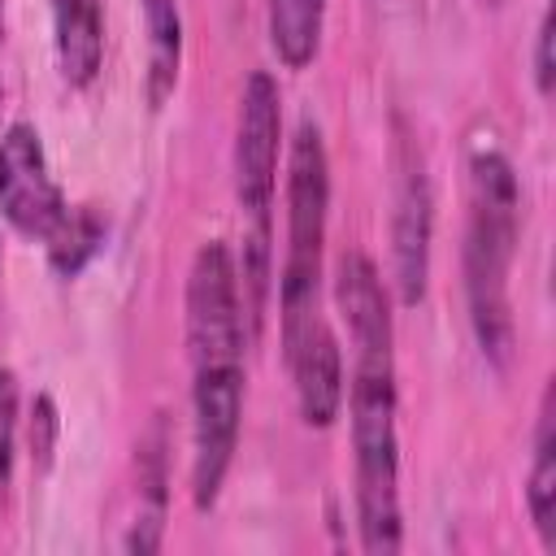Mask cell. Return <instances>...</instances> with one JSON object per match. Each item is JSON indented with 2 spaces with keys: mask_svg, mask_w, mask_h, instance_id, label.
I'll return each mask as SVG.
<instances>
[{
  "mask_svg": "<svg viewBox=\"0 0 556 556\" xmlns=\"http://www.w3.org/2000/svg\"><path fill=\"white\" fill-rule=\"evenodd\" d=\"M148 26V104L161 109L178 87L182 65V13L178 0H143Z\"/></svg>",
  "mask_w": 556,
  "mask_h": 556,
  "instance_id": "10",
  "label": "cell"
},
{
  "mask_svg": "<svg viewBox=\"0 0 556 556\" xmlns=\"http://www.w3.org/2000/svg\"><path fill=\"white\" fill-rule=\"evenodd\" d=\"M0 39H4V0H0Z\"/></svg>",
  "mask_w": 556,
  "mask_h": 556,
  "instance_id": "17",
  "label": "cell"
},
{
  "mask_svg": "<svg viewBox=\"0 0 556 556\" xmlns=\"http://www.w3.org/2000/svg\"><path fill=\"white\" fill-rule=\"evenodd\" d=\"M391 165H395V208H391V269H395V295L404 308L426 300L430 282V239H434V191L426 174V152L413 135V126L395 113V139H391Z\"/></svg>",
  "mask_w": 556,
  "mask_h": 556,
  "instance_id": "6",
  "label": "cell"
},
{
  "mask_svg": "<svg viewBox=\"0 0 556 556\" xmlns=\"http://www.w3.org/2000/svg\"><path fill=\"white\" fill-rule=\"evenodd\" d=\"M552 78H556V65H552V13H543V22L534 30V87H539L543 100L552 96Z\"/></svg>",
  "mask_w": 556,
  "mask_h": 556,
  "instance_id": "16",
  "label": "cell"
},
{
  "mask_svg": "<svg viewBox=\"0 0 556 556\" xmlns=\"http://www.w3.org/2000/svg\"><path fill=\"white\" fill-rule=\"evenodd\" d=\"M13 434H17V387H13V374L0 365V504L13 473Z\"/></svg>",
  "mask_w": 556,
  "mask_h": 556,
  "instance_id": "14",
  "label": "cell"
},
{
  "mask_svg": "<svg viewBox=\"0 0 556 556\" xmlns=\"http://www.w3.org/2000/svg\"><path fill=\"white\" fill-rule=\"evenodd\" d=\"M278 152H282V109L278 83L265 70H252L239 96V130H235V195L243 208V313L248 330L265 317V287H269V208L278 187Z\"/></svg>",
  "mask_w": 556,
  "mask_h": 556,
  "instance_id": "3",
  "label": "cell"
},
{
  "mask_svg": "<svg viewBox=\"0 0 556 556\" xmlns=\"http://www.w3.org/2000/svg\"><path fill=\"white\" fill-rule=\"evenodd\" d=\"M326 208H330V161L317 122H300L287 156V252L278 274V317L282 348H291L308 326L321 321L317 287H321V243H326Z\"/></svg>",
  "mask_w": 556,
  "mask_h": 556,
  "instance_id": "4",
  "label": "cell"
},
{
  "mask_svg": "<svg viewBox=\"0 0 556 556\" xmlns=\"http://www.w3.org/2000/svg\"><path fill=\"white\" fill-rule=\"evenodd\" d=\"M282 361L295 382L300 417L308 426L326 430L343 408V356H339V343H334V330L326 326V317L317 326H308L291 348H282Z\"/></svg>",
  "mask_w": 556,
  "mask_h": 556,
  "instance_id": "8",
  "label": "cell"
},
{
  "mask_svg": "<svg viewBox=\"0 0 556 556\" xmlns=\"http://www.w3.org/2000/svg\"><path fill=\"white\" fill-rule=\"evenodd\" d=\"M52 447H56V404H52V395H35V404H30V456H35V465H48Z\"/></svg>",
  "mask_w": 556,
  "mask_h": 556,
  "instance_id": "15",
  "label": "cell"
},
{
  "mask_svg": "<svg viewBox=\"0 0 556 556\" xmlns=\"http://www.w3.org/2000/svg\"><path fill=\"white\" fill-rule=\"evenodd\" d=\"M326 0H269V43L287 70H304L321 48Z\"/></svg>",
  "mask_w": 556,
  "mask_h": 556,
  "instance_id": "11",
  "label": "cell"
},
{
  "mask_svg": "<svg viewBox=\"0 0 556 556\" xmlns=\"http://www.w3.org/2000/svg\"><path fill=\"white\" fill-rule=\"evenodd\" d=\"M521 235V187L500 148H478L469 156V226H465V300L469 326L482 356L495 369L513 365L517 330L508 304V269Z\"/></svg>",
  "mask_w": 556,
  "mask_h": 556,
  "instance_id": "2",
  "label": "cell"
},
{
  "mask_svg": "<svg viewBox=\"0 0 556 556\" xmlns=\"http://www.w3.org/2000/svg\"><path fill=\"white\" fill-rule=\"evenodd\" d=\"M334 300L352 339L348 426L356 456V521L365 552H400V434H395V356L387 287L365 252H343Z\"/></svg>",
  "mask_w": 556,
  "mask_h": 556,
  "instance_id": "1",
  "label": "cell"
},
{
  "mask_svg": "<svg viewBox=\"0 0 556 556\" xmlns=\"http://www.w3.org/2000/svg\"><path fill=\"white\" fill-rule=\"evenodd\" d=\"M526 504H530V521L543 539V547H556V417H552V391L543 395L539 408V430H534V465H530V482H526Z\"/></svg>",
  "mask_w": 556,
  "mask_h": 556,
  "instance_id": "12",
  "label": "cell"
},
{
  "mask_svg": "<svg viewBox=\"0 0 556 556\" xmlns=\"http://www.w3.org/2000/svg\"><path fill=\"white\" fill-rule=\"evenodd\" d=\"M48 261L61 278H74L87 269V261L104 248V217L91 204H65V213L56 217V226L48 230Z\"/></svg>",
  "mask_w": 556,
  "mask_h": 556,
  "instance_id": "13",
  "label": "cell"
},
{
  "mask_svg": "<svg viewBox=\"0 0 556 556\" xmlns=\"http://www.w3.org/2000/svg\"><path fill=\"white\" fill-rule=\"evenodd\" d=\"M0 213L30 239H48L65 213V195L48 174L43 139L30 122H13L0 135Z\"/></svg>",
  "mask_w": 556,
  "mask_h": 556,
  "instance_id": "7",
  "label": "cell"
},
{
  "mask_svg": "<svg viewBox=\"0 0 556 556\" xmlns=\"http://www.w3.org/2000/svg\"><path fill=\"white\" fill-rule=\"evenodd\" d=\"M243 417V361L191 365V500L213 508L235 460Z\"/></svg>",
  "mask_w": 556,
  "mask_h": 556,
  "instance_id": "5",
  "label": "cell"
},
{
  "mask_svg": "<svg viewBox=\"0 0 556 556\" xmlns=\"http://www.w3.org/2000/svg\"><path fill=\"white\" fill-rule=\"evenodd\" d=\"M52 30L65 83H96L104 61V0H52Z\"/></svg>",
  "mask_w": 556,
  "mask_h": 556,
  "instance_id": "9",
  "label": "cell"
}]
</instances>
